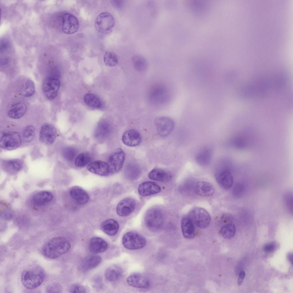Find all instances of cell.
<instances>
[{"mask_svg": "<svg viewBox=\"0 0 293 293\" xmlns=\"http://www.w3.org/2000/svg\"><path fill=\"white\" fill-rule=\"evenodd\" d=\"M149 177L152 180L165 182L170 180L172 176L169 172L165 170L156 168L150 172Z\"/></svg>", "mask_w": 293, "mask_h": 293, "instance_id": "28", "label": "cell"}, {"mask_svg": "<svg viewBox=\"0 0 293 293\" xmlns=\"http://www.w3.org/2000/svg\"><path fill=\"white\" fill-rule=\"evenodd\" d=\"M125 158V154L121 148L116 149L109 157L107 163L109 167L110 175L119 171L122 168Z\"/></svg>", "mask_w": 293, "mask_h": 293, "instance_id": "9", "label": "cell"}, {"mask_svg": "<svg viewBox=\"0 0 293 293\" xmlns=\"http://www.w3.org/2000/svg\"><path fill=\"white\" fill-rule=\"evenodd\" d=\"M119 228L118 222L112 219H107L103 221L101 225L102 230L106 234L112 236L117 233Z\"/></svg>", "mask_w": 293, "mask_h": 293, "instance_id": "26", "label": "cell"}, {"mask_svg": "<svg viewBox=\"0 0 293 293\" xmlns=\"http://www.w3.org/2000/svg\"><path fill=\"white\" fill-rule=\"evenodd\" d=\"M107 243L103 239L99 237H94L90 239L89 248L94 253H99L105 252L107 249Z\"/></svg>", "mask_w": 293, "mask_h": 293, "instance_id": "23", "label": "cell"}, {"mask_svg": "<svg viewBox=\"0 0 293 293\" xmlns=\"http://www.w3.org/2000/svg\"><path fill=\"white\" fill-rule=\"evenodd\" d=\"M101 260V257L98 255L88 256L82 261L79 268L80 270L84 271L95 268L99 264Z\"/></svg>", "mask_w": 293, "mask_h": 293, "instance_id": "24", "label": "cell"}, {"mask_svg": "<svg viewBox=\"0 0 293 293\" xmlns=\"http://www.w3.org/2000/svg\"><path fill=\"white\" fill-rule=\"evenodd\" d=\"M2 165L7 170L16 172L22 169L23 163L22 161L19 159L7 160L2 162Z\"/></svg>", "mask_w": 293, "mask_h": 293, "instance_id": "33", "label": "cell"}, {"mask_svg": "<svg viewBox=\"0 0 293 293\" xmlns=\"http://www.w3.org/2000/svg\"><path fill=\"white\" fill-rule=\"evenodd\" d=\"M215 177L217 182L223 188L228 190L232 186L233 178L228 170L225 169L219 170L215 173Z\"/></svg>", "mask_w": 293, "mask_h": 293, "instance_id": "15", "label": "cell"}, {"mask_svg": "<svg viewBox=\"0 0 293 293\" xmlns=\"http://www.w3.org/2000/svg\"><path fill=\"white\" fill-rule=\"evenodd\" d=\"M112 132V127L110 123L105 120L100 121L96 126L94 132L95 138L99 141L107 140Z\"/></svg>", "mask_w": 293, "mask_h": 293, "instance_id": "12", "label": "cell"}, {"mask_svg": "<svg viewBox=\"0 0 293 293\" xmlns=\"http://www.w3.org/2000/svg\"><path fill=\"white\" fill-rule=\"evenodd\" d=\"M35 135L34 128L33 126H27L24 129L23 133V138L24 141L29 142L33 139Z\"/></svg>", "mask_w": 293, "mask_h": 293, "instance_id": "40", "label": "cell"}, {"mask_svg": "<svg viewBox=\"0 0 293 293\" xmlns=\"http://www.w3.org/2000/svg\"><path fill=\"white\" fill-rule=\"evenodd\" d=\"M236 231L235 225L232 223H229L222 227L220 229V232L224 238L230 239L234 236Z\"/></svg>", "mask_w": 293, "mask_h": 293, "instance_id": "36", "label": "cell"}, {"mask_svg": "<svg viewBox=\"0 0 293 293\" xmlns=\"http://www.w3.org/2000/svg\"><path fill=\"white\" fill-rule=\"evenodd\" d=\"M194 223L188 215L183 217L181 221L182 233L184 237L188 239H192L195 236Z\"/></svg>", "mask_w": 293, "mask_h": 293, "instance_id": "20", "label": "cell"}, {"mask_svg": "<svg viewBox=\"0 0 293 293\" xmlns=\"http://www.w3.org/2000/svg\"><path fill=\"white\" fill-rule=\"evenodd\" d=\"M71 247L70 241L64 237H56L46 241L41 250L42 254L50 259L56 258L68 251Z\"/></svg>", "mask_w": 293, "mask_h": 293, "instance_id": "1", "label": "cell"}, {"mask_svg": "<svg viewBox=\"0 0 293 293\" xmlns=\"http://www.w3.org/2000/svg\"><path fill=\"white\" fill-rule=\"evenodd\" d=\"M77 153V150L72 147H68L64 148L62 151L64 158L66 160L71 161L75 157Z\"/></svg>", "mask_w": 293, "mask_h": 293, "instance_id": "39", "label": "cell"}, {"mask_svg": "<svg viewBox=\"0 0 293 293\" xmlns=\"http://www.w3.org/2000/svg\"><path fill=\"white\" fill-rule=\"evenodd\" d=\"M287 258L290 262L292 264L293 263V255L292 254L290 253L288 254L287 256Z\"/></svg>", "mask_w": 293, "mask_h": 293, "instance_id": "46", "label": "cell"}, {"mask_svg": "<svg viewBox=\"0 0 293 293\" xmlns=\"http://www.w3.org/2000/svg\"><path fill=\"white\" fill-rule=\"evenodd\" d=\"M35 90L34 83L31 80H28L25 83L21 93L23 96L29 97L34 94Z\"/></svg>", "mask_w": 293, "mask_h": 293, "instance_id": "38", "label": "cell"}, {"mask_svg": "<svg viewBox=\"0 0 293 293\" xmlns=\"http://www.w3.org/2000/svg\"><path fill=\"white\" fill-rule=\"evenodd\" d=\"M60 86V82L58 78L49 77L43 80L42 89L46 98L50 100H52L56 97Z\"/></svg>", "mask_w": 293, "mask_h": 293, "instance_id": "8", "label": "cell"}, {"mask_svg": "<svg viewBox=\"0 0 293 293\" xmlns=\"http://www.w3.org/2000/svg\"><path fill=\"white\" fill-rule=\"evenodd\" d=\"M114 23V18L111 14L107 12H103L96 18L95 27L99 32L108 34L112 31Z\"/></svg>", "mask_w": 293, "mask_h": 293, "instance_id": "5", "label": "cell"}, {"mask_svg": "<svg viewBox=\"0 0 293 293\" xmlns=\"http://www.w3.org/2000/svg\"><path fill=\"white\" fill-rule=\"evenodd\" d=\"M122 242L125 248L130 250L141 249L146 244V239L143 236L133 231L126 233L122 237Z\"/></svg>", "mask_w": 293, "mask_h": 293, "instance_id": "4", "label": "cell"}, {"mask_svg": "<svg viewBox=\"0 0 293 293\" xmlns=\"http://www.w3.org/2000/svg\"><path fill=\"white\" fill-rule=\"evenodd\" d=\"M276 248L275 244L273 243L266 244L264 246V251L266 253H270L273 251Z\"/></svg>", "mask_w": 293, "mask_h": 293, "instance_id": "43", "label": "cell"}, {"mask_svg": "<svg viewBox=\"0 0 293 293\" xmlns=\"http://www.w3.org/2000/svg\"><path fill=\"white\" fill-rule=\"evenodd\" d=\"M45 277L43 269L39 266H35L27 269L22 272L21 280L23 286L26 288L32 290L39 286Z\"/></svg>", "mask_w": 293, "mask_h": 293, "instance_id": "2", "label": "cell"}, {"mask_svg": "<svg viewBox=\"0 0 293 293\" xmlns=\"http://www.w3.org/2000/svg\"><path fill=\"white\" fill-rule=\"evenodd\" d=\"M161 189L160 186L156 183L151 181H146L139 185L138 191L140 195L145 196L159 193Z\"/></svg>", "mask_w": 293, "mask_h": 293, "instance_id": "18", "label": "cell"}, {"mask_svg": "<svg viewBox=\"0 0 293 293\" xmlns=\"http://www.w3.org/2000/svg\"><path fill=\"white\" fill-rule=\"evenodd\" d=\"M141 172V170L139 165L135 162L128 163L124 170L126 177L130 180L136 179L140 175Z\"/></svg>", "mask_w": 293, "mask_h": 293, "instance_id": "29", "label": "cell"}, {"mask_svg": "<svg viewBox=\"0 0 293 293\" xmlns=\"http://www.w3.org/2000/svg\"><path fill=\"white\" fill-rule=\"evenodd\" d=\"M245 275V272L243 271H241L239 274L237 280V284L239 285L241 284Z\"/></svg>", "mask_w": 293, "mask_h": 293, "instance_id": "45", "label": "cell"}, {"mask_svg": "<svg viewBox=\"0 0 293 293\" xmlns=\"http://www.w3.org/2000/svg\"><path fill=\"white\" fill-rule=\"evenodd\" d=\"M85 103L89 107L94 109H100L102 106V101L96 95L92 93L86 94L84 97Z\"/></svg>", "mask_w": 293, "mask_h": 293, "instance_id": "31", "label": "cell"}, {"mask_svg": "<svg viewBox=\"0 0 293 293\" xmlns=\"http://www.w3.org/2000/svg\"><path fill=\"white\" fill-rule=\"evenodd\" d=\"M91 159V157L89 153L87 152L82 153L78 155L76 158L75 164L78 167H83L89 164Z\"/></svg>", "mask_w": 293, "mask_h": 293, "instance_id": "35", "label": "cell"}, {"mask_svg": "<svg viewBox=\"0 0 293 293\" xmlns=\"http://www.w3.org/2000/svg\"><path fill=\"white\" fill-rule=\"evenodd\" d=\"M62 29L64 33L71 34L77 31L79 23L77 18L71 14L66 13L62 16Z\"/></svg>", "mask_w": 293, "mask_h": 293, "instance_id": "11", "label": "cell"}, {"mask_svg": "<svg viewBox=\"0 0 293 293\" xmlns=\"http://www.w3.org/2000/svg\"><path fill=\"white\" fill-rule=\"evenodd\" d=\"M155 123L159 134L165 136L169 135L173 130L175 123L171 118L167 116H160L157 118Z\"/></svg>", "mask_w": 293, "mask_h": 293, "instance_id": "10", "label": "cell"}, {"mask_svg": "<svg viewBox=\"0 0 293 293\" xmlns=\"http://www.w3.org/2000/svg\"><path fill=\"white\" fill-rule=\"evenodd\" d=\"M193 223L201 229L207 227L211 221L208 213L204 209L199 207L193 208L188 215Z\"/></svg>", "mask_w": 293, "mask_h": 293, "instance_id": "6", "label": "cell"}, {"mask_svg": "<svg viewBox=\"0 0 293 293\" xmlns=\"http://www.w3.org/2000/svg\"><path fill=\"white\" fill-rule=\"evenodd\" d=\"M127 282L130 286L140 288H146L149 286L148 280L143 275L134 273L130 275L127 278Z\"/></svg>", "mask_w": 293, "mask_h": 293, "instance_id": "19", "label": "cell"}, {"mask_svg": "<svg viewBox=\"0 0 293 293\" xmlns=\"http://www.w3.org/2000/svg\"><path fill=\"white\" fill-rule=\"evenodd\" d=\"M70 291L71 293H85L86 290L84 287L78 284H73L70 287Z\"/></svg>", "mask_w": 293, "mask_h": 293, "instance_id": "41", "label": "cell"}, {"mask_svg": "<svg viewBox=\"0 0 293 293\" xmlns=\"http://www.w3.org/2000/svg\"><path fill=\"white\" fill-rule=\"evenodd\" d=\"M195 190L197 195L204 197L211 196L215 192L214 188L211 184L203 181H199L196 183Z\"/></svg>", "mask_w": 293, "mask_h": 293, "instance_id": "22", "label": "cell"}, {"mask_svg": "<svg viewBox=\"0 0 293 293\" xmlns=\"http://www.w3.org/2000/svg\"><path fill=\"white\" fill-rule=\"evenodd\" d=\"M122 140L123 143L126 145L130 146H135L140 143L141 138L138 131L131 129L126 131L124 133Z\"/></svg>", "mask_w": 293, "mask_h": 293, "instance_id": "17", "label": "cell"}, {"mask_svg": "<svg viewBox=\"0 0 293 293\" xmlns=\"http://www.w3.org/2000/svg\"><path fill=\"white\" fill-rule=\"evenodd\" d=\"M111 3L113 6L117 9H121L123 6L124 1L123 0H112Z\"/></svg>", "mask_w": 293, "mask_h": 293, "instance_id": "44", "label": "cell"}, {"mask_svg": "<svg viewBox=\"0 0 293 293\" xmlns=\"http://www.w3.org/2000/svg\"><path fill=\"white\" fill-rule=\"evenodd\" d=\"M60 290V286L57 283H53L47 287V291L48 292H58Z\"/></svg>", "mask_w": 293, "mask_h": 293, "instance_id": "42", "label": "cell"}, {"mask_svg": "<svg viewBox=\"0 0 293 293\" xmlns=\"http://www.w3.org/2000/svg\"><path fill=\"white\" fill-rule=\"evenodd\" d=\"M56 133V130L54 126L49 124H45L40 130V140L45 144H51L54 141Z\"/></svg>", "mask_w": 293, "mask_h": 293, "instance_id": "14", "label": "cell"}, {"mask_svg": "<svg viewBox=\"0 0 293 293\" xmlns=\"http://www.w3.org/2000/svg\"><path fill=\"white\" fill-rule=\"evenodd\" d=\"M132 61L134 67L137 71L144 72L146 71L148 67V64L146 60L142 56L136 55L132 58Z\"/></svg>", "mask_w": 293, "mask_h": 293, "instance_id": "34", "label": "cell"}, {"mask_svg": "<svg viewBox=\"0 0 293 293\" xmlns=\"http://www.w3.org/2000/svg\"><path fill=\"white\" fill-rule=\"evenodd\" d=\"M123 274L122 268L120 266L113 265L110 266L105 273L106 279L110 282H114L118 280Z\"/></svg>", "mask_w": 293, "mask_h": 293, "instance_id": "27", "label": "cell"}, {"mask_svg": "<svg viewBox=\"0 0 293 293\" xmlns=\"http://www.w3.org/2000/svg\"><path fill=\"white\" fill-rule=\"evenodd\" d=\"M104 62L107 66L114 67L118 64V59L116 54L112 52L108 51L106 52L104 56Z\"/></svg>", "mask_w": 293, "mask_h": 293, "instance_id": "37", "label": "cell"}, {"mask_svg": "<svg viewBox=\"0 0 293 293\" xmlns=\"http://www.w3.org/2000/svg\"><path fill=\"white\" fill-rule=\"evenodd\" d=\"M164 219L162 210L159 208L153 207L147 211L144 216V220L145 225L149 229L156 231L162 227Z\"/></svg>", "mask_w": 293, "mask_h": 293, "instance_id": "3", "label": "cell"}, {"mask_svg": "<svg viewBox=\"0 0 293 293\" xmlns=\"http://www.w3.org/2000/svg\"><path fill=\"white\" fill-rule=\"evenodd\" d=\"M212 151L208 147L201 150L196 155V160L197 163L202 166H207L209 164L212 158Z\"/></svg>", "mask_w": 293, "mask_h": 293, "instance_id": "25", "label": "cell"}, {"mask_svg": "<svg viewBox=\"0 0 293 293\" xmlns=\"http://www.w3.org/2000/svg\"><path fill=\"white\" fill-rule=\"evenodd\" d=\"M27 106L24 102H19L15 104L9 111L8 116L14 119L21 118L25 114L27 110Z\"/></svg>", "mask_w": 293, "mask_h": 293, "instance_id": "30", "label": "cell"}, {"mask_svg": "<svg viewBox=\"0 0 293 293\" xmlns=\"http://www.w3.org/2000/svg\"><path fill=\"white\" fill-rule=\"evenodd\" d=\"M21 139L19 134L15 132L1 133L0 145L2 148L8 150L17 148L21 144Z\"/></svg>", "mask_w": 293, "mask_h": 293, "instance_id": "7", "label": "cell"}, {"mask_svg": "<svg viewBox=\"0 0 293 293\" xmlns=\"http://www.w3.org/2000/svg\"><path fill=\"white\" fill-rule=\"evenodd\" d=\"M136 202L133 198L128 197L121 200L118 203L116 211L119 215L125 217L128 215L134 210Z\"/></svg>", "mask_w": 293, "mask_h": 293, "instance_id": "13", "label": "cell"}, {"mask_svg": "<svg viewBox=\"0 0 293 293\" xmlns=\"http://www.w3.org/2000/svg\"><path fill=\"white\" fill-rule=\"evenodd\" d=\"M70 194L75 201L80 205L87 203L89 199L88 193L82 188L78 186H74L70 189Z\"/></svg>", "mask_w": 293, "mask_h": 293, "instance_id": "21", "label": "cell"}, {"mask_svg": "<svg viewBox=\"0 0 293 293\" xmlns=\"http://www.w3.org/2000/svg\"><path fill=\"white\" fill-rule=\"evenodd\" d=\"M87 168L90 172L102 176L110 175V170L107 162L98 160L90 163Z\"/></svg>", "mask_w": 293, "mask_h": 293, "instance_id": "16", "label": "cell"}, {"mask_svg": "<svg viewBox=\"0 0 293 293\" xmlns=\"http://www.w3.org/2000/svg\"><path fill=\"white\" fill-rule=\"evenodd\" d=\"M52 194L47 191H42L36 194L33 198L34 203L36 205H40L47 203L52 199Z\"/></svg>", "mask_w": 293, "mask_h": 293, "instance_id": "32", "label": "cell"}]
</instances>
